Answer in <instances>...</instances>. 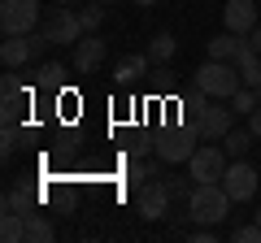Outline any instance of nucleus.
Listing matches in <instances>:
<instances>
[{"mask_svg":"<svg viewBox=\"0 0 261 243\" xmlns=\"http://www.w3.org/2000/svg\"><path fill=\"white\" fill-rule=\"evenodd\" d=\"M235 200L226 196L222 183H196V191L187 196V213H192L196 226H218L226 213H231Z\"/></svg>","mask_w":261,"mask_h":243,"instance_id":"nucleus-1","label":"nucleus"},{"mask_svg":"<svg viewBox=\"0 0 261 243\" xmlns=\"http://www.w3.org/2000/svg\"><path fill=\"white\" fill-rule=\"evenodd\" d=\"M196 87H200L205 96H214V100H231V96L244 87L240 61H218V56H209L205 66L196 70Z\"/></svg>","mask_w":261,"mask_h":243,"instance_id":"nucleus-2","label":"nucleus"},{"mask_svg":"<svg viewBox=\"0 0 261 243\" xmlns=\"http://www.w3.org/2000/svg\"><path fill=\"white\" fill-rule=\"evenodd\" d=\"M214 96H205L200 87H196V96H192V126H196V135L200 139H222L226 131H231V122H235V109H222V104H209Z\"/></svg>","mask_w":261,"mask_h":243,"instance_id":"nucleus-3","label":"nucleus"},{"mask_svg":"<svg viewBox=\"0 0 261 243\" xmlns=\"http://www.w3.org/2000/svg\"><path fill=\"white\" fill-rule=\"evenodd\" d=\"M44 48H53L44 39V31L5 35V44H0V61H5V70H18V66H27V61H35V56H44Z\"/></svg>","mask_w":261,"mask_h":243,"instance_id":"nucleus-4","label":"nucleus"},{"mask_svg":"<svg viewBox=\"0 0 261 243\" xmlns=\"http://www.w3.org/2000/svg\"><path fill=\"white\" fill-rule=\"evenodd\" d=\"M226 165H231V152L214 148V143H205V148H196L192 157H187V174H192L196 183H222Z\"/></svg>","mask_w":261,"mask_h":243,"instance_id":"nucleus-5","label":"nucleus"},{"mask_svg":"<svg viewBox=\"0 0 261 243\" xmlns=\"http://www.w3.org/2000/svg\"><path fill=\"white\" fill-rule=\"evenodd\" d=\"M39 31H44L48 44H79V39L87 35V31H83V18H79L70 5H57V9L44 18V26H39Z\"/></svg>","mask_w":261,"mask_h":243,"instance_id":"nucleus-6","label":"nucleus"},{"mask_svg":"<svg viewBox=\"0 0 261 243\" xmlns=\"http://www.w3.org/2000/svg\"><path fill=\"white\" fill-rule=\"evenodd\" d=\"M39 26V0H0V31L27 35Z\"/></svg>","mask_w":261,"mask_h":243,"instance_id":"nucleus-7","label":"nucleus"},{"mask_svg":"<svg viewBox=\"0 0 261 243\" xmlns=\"http://www.w3.org/2000/svg\"><path fill=\"white\" fill-rule=\"evenodd\" d=\"M135 213H140L144 222H161V217L170 213V187H166V178H148L144 187H135Z\"/></svg>","mask_w":261,"mask_h":243,"instance_id":"nucleus-8","label":"nucleus"},{"mask_svg":"<svg viewBox=\"0 0 261 243\" xmlns=\"http://www.w3.org/2000/svg\"><path fill=\"white\" fill-rule=\"evenodd\" d=\"M196 126H170V131H161V139H157V157L161 161H170V165H178V161H187L196 152Z\"/></svg>","mask_w":261,"mask_h":243,"instance_id":"nucleus-9","label":"nucleus"},{"mask_svg":"<svg viewBox=\"0 0 261 243\" xmlns=\"http://www.w3.org/2000/svg\"><path fill=\"white\" fill-rule=\"evenodd\" d=\"M257 183H261L257 169H252L248 161H240V157H235L231 165H226V174H222V187H226V196H231L235 204H244V200L257 196Z\"/></svg>","mask_w":261,"mask_h":243,"instance_id":"nucleus-10","label":"nucleus"},{"mask_svg":"<svg viewBox=\"0 0 261 243\" xmlns=\"http://www.w3.org/2000/svg\"><path fill=\"white\" fill-rule=\"evenodd\" d=\"M257 5H261V0H231V5L222 9L226 31H235V35H252V31L261 26V22H257Z\"/></svg>","mask_w":261,"mask_h":243,"instance_id":"nucleus-11","label":"nucleus"},{"mask_svg":"<svg viewBox=\"0 0 261 243\" xmlns=\"http://www.w3.org/2000/svg\"><path fill=\"white\" fill-rule=\"evenodd\" d=\"M100 61H105V39H96V31H87V35L74 44V70L79 74H96Z\"/></svg>","mask_w":261,"mask_h":243,"instance_id":"nucleus-12","label":"nucleus"},{"mask_svg":"<svg viewBox=\"0 0 261 243\" xmlns=\"http://www.w3.org/2000/svg\"><path fill=\"white\" fill-rule=\"evenodd\" d=\"M148 66H152L148 52H130V56H122L118 66H113V78H118L122 87H130V83H140V78L148 74Z\"/></svg>","mask_w":261,"mask_h":243,"instance_id":"nucleus-13","label":"nucleus"},{"mask_svg":"<svg viewBox=\"0 0 261 243\" xmlns=\"http://www.w3.org/2000/svg\"><path fill=\"white\" fill-rule=\"evenodd\" d=\"M244 44H248L244 35H235V31H222V35L209 39V56H218V61H235V56L244 52Z\"/></svg>","mask_w":261,"mask_h":243,"instance_id":"nucleus-14","label":"nucleus"},{"mask_svg":"<svg viewBox=\"0 0 261 243\" xmlns=\"http://www.w3.org/2000/svg\"><path fill=\"white\" fill-rule=\"evenodd\" d=\"M53 239H57V226L48 222L44 213L31 208V213H27V243H53Z\"/></svg>","mask_w":261,"mask_h":243,"instance_id":"nucleus-15","label":"nucleus"},{"mask_svg":"<svg viewBox=\"0 0 261 243\" xmlns=\"http://www.w3.org/2000/svg\"><path fill=\"white\" fill-rule=\"evenodd\" d=\"M35 204H39V191H27V183L5 191V208H9V213H22V217H27Z\"/></svg>","mask_w":261,"mask_h":243,"instance_id":"nucleus-16","label":"nucleus"},{"mask_svg":"<svg viewBox=\"0 0 261 243\" xmlns=\"http://www.w3.org/2000/svg\"><path fill=\"white\" fill-rule=\"evenodd\" d=\"M0 96H5L0 117H5V122H22V113H27V104H31V92H27V87H18V92H0Z\"/></svg>","mask_w":261,"mask_h":243,"instance_id":"nucleus-17","label":"nucleus"},{"mask_svg":"<svg viewBox=\"0 0 261 243\" xmlns=\"http://www.w3.org/2000/svg\"><path fill=\"white\" fill-rule=\"evenodd\" d=\"M240 61V74H244V87H261V56L252 52V44H244V52L235 56Z\"/></svg>","mask_w":261,"mask_h":243,"instance_id":"nucleus-18","label":"nucleus"},{"mask_svg":"<svg viewBox=\"0 0 261 243\" xmlns=\"http://www.w3.org/2000/svg\"><path fill=\"white\" fill-rule=\"evenodd\" d=\"M0 239L5 243H27V217L5 208V217H0Z\"/></svg>","mask_w":261,"mask_h":243,"instance_id":"nucleus-19","label":"nucleus"},{"mask_svg":"<svg viewBox=\"0 0 261 243\" xmlns=\"http://www.w3.org/2000/svg\"><path fill=\"white\" fill-rule=\"evenodd\" d=\"M174 35H170V31H161V35H152V44H148V56L152 61H157V66H166L170 56H174Z\"/></svg>","mask_w":261,"mask_h":243,"instance_id":"nucleus-20","label":"nucleus"},{"mask_svg":"<svg viewBox=\"0 0 261 243\" xmlns=\"http://www.w3.org/2000/svg\"><path fill=\"white\" fill-rule=\"evenodd\" d=\"M252 139H257L252 131H226V135H222V148L231 152V157H244V152L252 148Z\"/></svg>","mask_w":261,"mask_h":243,"instance_id":"nucleus-21","label":"nucleus"},{"mask_svg":"<svg viewBox=\"0 0 261 243\" xmlns=\"http://www.w3.org/2000/svg\"><path fill=\"white\" fill-rule=\"evenodd\" d=\"M61 74H65V70L57 66V61H48V66H39V74H35V83L44 87V92H61Z\"/></svg>","mask_w":261,"mask_h":243,"instance_id":"nucleus-22","label":"nucleus"},{"mask_svg":"<svg viewBox=\"0 0 261 243\" xmlns=\"http://www.w3.org/2000/svg\"><path fill=\"white\" fill-rule=\"evenodd\" d=\"M231 100H235V104H231L235 113H252V109L261 104V96H257V87H240V92H235Z\"/></svg>","mask_w":261,"mask_h":243,"instance_id":"nucleus-23","label":"nucleus"},{"mask_svg":"<svg viewBox=\"0 0 261 243\" xmlns=\"http://www.w3.org/2000/svg\"><path fill=\"white\" fill-rule=\"evenodd\" d=\"M79 18H83V31H96V26L105 22V5H100V0H92V5H83Z\"/></svg>","mask_w":261,"mask_h":243,"instance_id":"nucleus-24","label":"nucleus"},{"mask_svg":"<svg viewBox=\"0 0 261 243\" xmlns=\"http://www.w3.org/2000/svg\"><path fill=\"white\" fill-rule=\"evenodd\" d=\"M148 152H157V143H152L148 135H135V139L126 143V157H140V161H144V157H148Z\"/></svg>","mask_w":261,"mask_h":243,"instance_id":"nucleus-25","label":"nucleus"},{"mask_svg":"<svg viewBox=\"0 0 261 243\" xmlns=\"http://www.w3.org/2000/svg\"><path fill=\"white\" fill-rule=\"evenodd\" d=\"M231 243H261V226L252 222V226H235L231 230Z\"/></svg>","mask_w":261,"mask_h":243,"instance_id":"nucleus-26","label":"nucleus"},{"mask_svg":"<svg viewBox=\"0 0 261 243\" xmlns=\"http://www.w3.org/2000/svg\"><path fill=\"white\" fill-rule=\"evenodd\" d=\"M192 243H214V226H196V230H192Z\"/></svg>","mask_w":261,"mask_h":243,"instance_id":"nucleus-27","label":"nucleus"},{"mask_svg":"<svg viewBox=\"0 0 261 243\" xmlns=\"http://www.w3.org/2000/svg\"><path fill=\"white\" fill-rule=\"evenodd\" d=\"M248 131H252V135H257V139H261V104H257V109L248 113Z\"/></svg>","mask_w":261,"mask_h":243,"instance_id":"nucleus-28","label":"nucleus"},{"mask_svg":"<svg viewBox=\"0 0 261 243\" xmlns=\"http://www.w3.org/2000/svg\"><path fill=\"white\" fill-rule=\"evenodd\" d=\"M18 87H22L18 74H5V78H0V92H18Z\"/></svg>","mask_w":261,"mask_h":243,"instance_id":"nucleus-29","label":"nucleus"},{"mask_svg":"<svg viewBox=\"0 0 261 243\" xmlns=\"http://www.w3.org/2000/svg\"><path fill=\"white\" fill-rule=\"evenodd\" d=\"M248 44H252V52H257V56H261V26H257V31H252V35H248Z\"/></svg>","mask_w":261,"mask_h":243,"instance_id":"nucleus-30","label":"nucleus"},{"mask_svg":"<svg viewBox=\"0 0 261 243\" xmlns=\"http://www.w3.org/2000/svg\"><path fill=\"white\" fill-rule=\"evenodd\" d=\"M135 5H140V9H148V5H157V0H135Z\"/></svg>","mask_w":261,"mask_h":243,"instance_id":"nucleus-31","label":"nucleus"},{"mask_svg":"<svg viewBox=\"0 0 261 243\" xmlns=\"http://www.w3.org/2000/svg\"><path fill=\"white\" fill-rule=\"evenodd\" d=\"M57 5H79V0H57Z\"/></svg>","mask_w":261,"mask_h":243,"instance_id":"nucleus-32","label":"nucleus"},{"mask_svg":"<svg viewBox=\"0 0 261 243\" xmlns=\"http://www.w3.org/2000/svg\"><path fill=\"white\" fill-rule=\"evenodd\" d=\"M257 226H261V208H257Z\"/></svg>","mask_w":261,"mask_h":243,"instance_id":"nucleus-33","label":"nucleus"},{"mask_svg":"<svg viewBox=\"0 0 261 243\" xmlns=\"http://www.w3.org/2000/svg\"><path fill=\"white\" fill-rule=\"evenodd\" d=\"M100 5H113V0H100Z\"/></svg>","mask_w":261,"mask_h":243,"instance_id":"nucleus-34","label":"nucleus"}]
</instances>
